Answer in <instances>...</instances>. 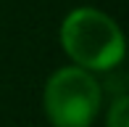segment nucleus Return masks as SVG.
<instances>
[{"instance_id": "obj_3", "label": "nucleus", "mask_w": 129, "mask_h": 127, "mask_svg": "<svg viewBox=\"0 0 129 127\" xmlns=\"http://www.w3.org/2000/svg\"><path fill=\"white\" fill-rule=\"evenodd\" d=\"M105 127H129V95L119 93L105 114Z\"/></svg>"}, {"instance_id": "obj_2", "label": "nucleus", "mask_w": 129, "mask_h": 127, "mask_svg": "<svg viewBox=\"0 0 129 127\" xmlns=\"http://www.w3.org/2000/svg\"><path fill=\"white\" fill-rule=\"evenodd\" d=\"M103 106V88L82 66H61L42 90V111L53 127H90Z\"/></svg>"}, {"instance_id": "obj_1", "label": "nucleus", "mask_w": 129, "mask_h": 127, "mask_svg": "<svg viewBox=\"0 0 129 127\" xmlns=\"http://www.w3.org/2000/svg\"><path fill=\"white\" fill-rule=\"evenodd\" d=\"M58 40L63 53L74 61V66H82L92 74L121 66L126 53L121 27L108 13L90 5H82L66 13V19L61 21Z\"/></svg>"}]
</instances>
